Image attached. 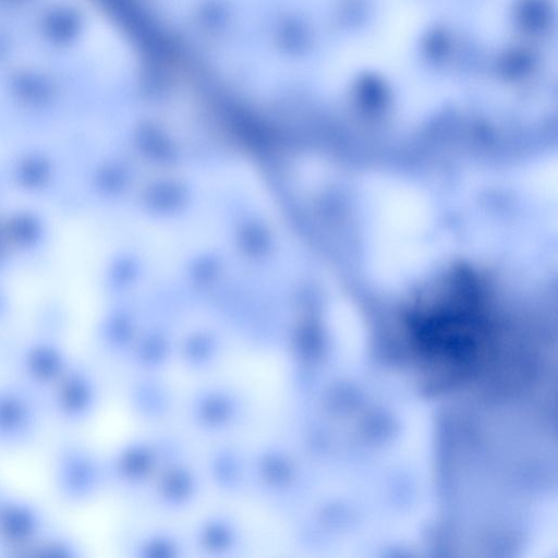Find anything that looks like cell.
Masks as SVG:
<instances>
[{"instance_id": "cell-1", "label": "cell", "mask_w": 558, "mask_h": 558, "mask_svg": "<svg viewBox=\"0 0 558 558\" xmlns=\"http://www.w3.org/2000/svg\"><path fill=\"white\" fill-rule=\"evenodd\" d=\"M104 469L95 454L74 438L60 440L51 458V481L57 497L70 506L82 505L98 490Z\"/></svg>"}, {"instance_id": "cell-2", "label": "cell", "mask_w": 558, "mask_h": 558, "mask_svg": "<svg viewBox=\"0 0 558 558\" xmlns=\"http://www.w3.org/2000/svg\"><path fill=\"white\" fill-rule=\"evenodd\" d=\"M43 399L21 380L0 383V450L19 451L39 435Z\"/></svg>"}, {"instance_id": "cell-3", "label": "cell", "mask_w": 558, "mask_h": 558, "mask_svg": "<svg viewBox=\"0 0 558 558\" xmlns=\"http://www.w3.org/2000/svg\"><path fill=\"white\" fill-rule=\"evenodd\" d=\"M97 386L89 368L72 360L44 397V405L60 423L75 426L84 423L94 412Z\"/></svg>"}, {"instance_id": "cell-4", "label": "cell", "mask_w": 558, "mask_h": 558, "mask_svg": "<svg viewBox=\"0 0 558 558\" xmlns=\"http://www.w3.org/2000/svg\"><path fill=\"white\" fill-rule=\"evenodd\" d=\"M47 529V518L39 506L0 489V556L24 557Z\"/></svg>"}, {"instance_id": "cell-5", "label": "cell", "mask_w": 558, "mask_h": 558, "mask_svg": "<svg viewBox=\"0 0 558 558\" xmlns=\"http://www.w3.org/2000/svg\"><path fill=\"white\" fill-rule=\"evenodd\" d=\"M72 357L56 340L38 339L16 354L19 380L44 397L60 378Z\"/></svg>"}, {"instance_id": "cell-6", "label": "cell", "mask_w": 558, "mask_h": 558, "mask_svg": "<svg viewBox=\"0 0 558 558\" xmlns=\"http://www.w3.org/2000/svg\"><path fill=\"white\" fill-rule=\"evenodd\" d=\"M80 543L65 532L49 527L26 549L24 557L78 558L83 556Z\"/></svg>"}]
</instances>
